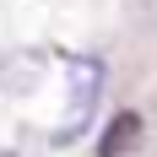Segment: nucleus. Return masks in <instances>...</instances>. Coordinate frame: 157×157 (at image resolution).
Returning a JSON list of instances; mask_svg holds the SVG:
<instances>
[{
	"label": "nucleus",
	"instance_id": "nucleus-1",
	"mask_svg": "<svg viewBox=\"0 0 157 157\" xmlns=\"http://www.w3.org/2000/svg\"><path fill=\"white\" fill-rule=\"evenodd\" d=\"M65 87H71V103H65V125L54 130V146H71L81 141L98 119V98H103V81H109V65L98 60V54H71L65 60Z\"/></svg>",
	"mask_w": 157,
	"mask_h": 157
},
{
	"label": "nucleus",
	"instance_id": "nucleus-2",
	"mask_svg": "<svg viewBox=\"0 0 157 157\" xmlns=\"http://www.w3.org/2000/svg\"><path fill=\"white\" fill-rule=\"evenodd\" d=\"M136 141H141V114L119 109L109 125H103V136H98V157H125Z\"/></svg>",
	"mask_w": 157,
	"mask_h": 157
}]
</instances>
